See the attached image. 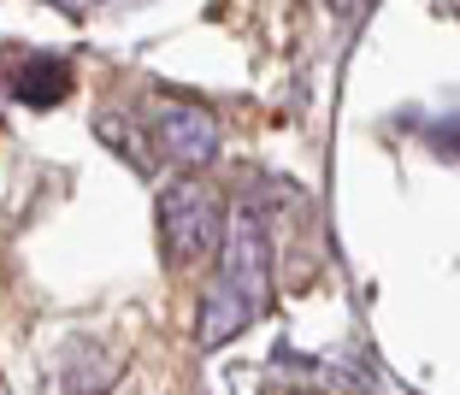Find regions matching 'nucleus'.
Here are the masks:
<instances>
[{
	"label": "nucleus",
	"instance_id": "20e7f679",
	"mask_svg": "<svg viewBox=\"0 0 460 395\" xmlns=\"http://www.w3.org/2000/svg\"><path fill=\"white\" fill-rule=\"evenodd\" d=\"M54 6H71V13H89V6H101V0H54Z\"/></svg>",
	"mask_w": 460,
	"mask_h": 395
},
{
	"label": "nucleus",
	"instance_id": "7ed1b4c3",
	"mask_svg": "<svg viewBox=\"0 0 460 395\" xmlns=\"http://www.w3.org/2000/svg\"><path fill=\"white\" fill-rule=\"evenodd\" d=\"M154 136L177 165H207L218 154V124L213 112L190 107V101H160L154 107Z\"/></svg>",
	"mask_w": 460,
	"mask_h": 395
},
{
	"label": "nucleus",
	"instance_id": "f257e3e1",
	"mask_svg": "<svg viewBox=\"0 0 460 395\" xmlns=\"http://www.w3.org/2000/svg\"><path fill=\"white\" fill-rule=\"evenodd\" d=\"M271 301V248L254 213H236L218 254V277L201 301V342H230L243 325H254Z\"/></svg>",
	"mask_w": 460,
	"mask_h": 395
},
{
	"label": "nucleus",
	"instance_id": "f03ea898",
	"mask_svg": "<svg viewBox=\"0 0 460 395\" xmlns=\"http://www.w3.org/2000/svg\"><path fill=\"white\" fill-rule=\"evenodd\" d=\"M160 248L172 266H195L207 254H225V201L201 178H177L160 195Z\"/></svg>",
	"mask_w": 460,
	"mask_h": 395
}]
</instances>
